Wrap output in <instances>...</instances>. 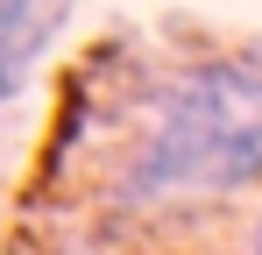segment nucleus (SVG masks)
I'll return each instance as SVG.
<instances>
[{
  "instance_id": "f257e3e1",
  "label": "nucleus",
  "mask_w": 262,
  "mask_h": 255,
  "mask_svg": "<svg viewBox=\"0 0 262 255\" xmlns=\"http://www.w3.org/2000/svg\"><path fill=\"white\" fill-rule=\"evenodd\" d=\"M262 184V57L191 64L128 163L135 199H227Z\"/></svg>"
},
{
  "instance_id": "f03ea898",
  "label": "nucleus",
  "mask_w": 262,
  "mask_h": 255,
  "mask_svg": "<svg viewBox=\"0 0 262 255\" xmlns=\"http://www.w3.org/2000/svg\"><path fill=\"white\" fill-rule=\"evenodd\" d=\"M43 50L50 42L36 29V0H0V107L21 99V85H29V71H36Z\"/></svg>"
},
{
  "instance_id": "7ed1b4c3",
  "label": "nucleus",
  "mask_w": 262,
  "mask_h": 255,
  "mask_svg": "<svg viewBox=\"0 0 262 255\" xmlns=\"http://www.w3.org/2000/svg\"><path fill=\"white\" fill-rule=\"evenodd\" d=\"M248 255H262V220H255V234H248Z\"/></svg>"
}]
</instances>
